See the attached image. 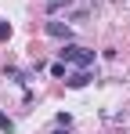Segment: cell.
Listing matches in <instances>:
<instances>
[{
	"instance_id": "cell-7",
	"label": "cell",
	"mask_w": 130,
	"mask_h": 134,
	"mask_svg": "<svg viewBox=\"0 0 130 134\" xmlns=\"http://www.w3.org/2000/svg\"><path fill=\"white\" fill-rule=\"evenodd\" d=\"M51 76H65V62H54L51 65Z\"/></svg>"
},
{
	"instance_id": "cell-5",
	"label": "cell",
	"mask_w": 130,
	"mask_h": 134,
	"mask_svg": "<svg viewBox=\"0 0 130 134\" xmlns=\"http://www.w3.org/2000/svg\"><path fill=\"white\" fill-rule=\"evenodd\" d=\"M69 4H72V0H47V11L54 15V11H62V7H69Z\"/></svg>"
},
{
	"instance_id": "cell-6",
	"label": "cell",
	"mask_w": 130,
	"mask_h": 134,
	"mask_svg": "<svg viewBox=\"0 0 130 134\" xmlns=\"http://www.w3.org/2000/svg\"><path fill=\"white\" fill-rule=\"evenodd\" d=\"M54 123H58V127H69V123H72V116H69V112H58V120H54Z\"/></svg>"
},
{
	"instance_id": "cell-1",
	"label": "cell",
	"mask_w": 130,
	"mask_h": 134,
	"mask_svg": "<svg viewBox=\"0 0 130 134\" xmlns=\"http://www.w3.org/2000/svg\"><path fill=\"white\" fill-rule=\"evenodd\" d=\"M62 62H72V65L87 69V65H94V51L76 47V44H65V47H62Z\"/></svg>"
},
{
	"instance_id": "cell-2",
	"label": "cell",
	"mask_w": 130,
	"mask_h": 134,
	"mask_svg": "<svg viewBox=\"0 0 130 134\" xmlns=\"http://www.w3.org/2000/svg\"><path fill=\"white\" fill-rule=\"evenodd\" d=\"M47 33L58 36V40H69V36H72V29H69L65 22H47Z\"/></svg>"
},
{
	"instance_id": "cell-3",
	"label": "cell",
	"mask_w": 130,
	"mask_h": 134,
	"mask_svg": "<svg viewBox=\"0 0 130 134\" xmlns=\"http://www.w3.org/2000/svg\"><path fill=\"white\" fill-rule=\"evenodd\" d=\"M87 83H90V72H87V69H80V72H72V76H69V87H72V91L87 87Z\"/></svg>"
},
{
	"instance_id": "cell-9",
	"label": "cell",
	"mask_w": 130,
	"mask_h": 134,
	"mask_svg": "<svg viewBox=\"0 0 130 134\" xmlns=\"http://www.w3.org/2000/svg\"><path fill=\"white\" fill-rule=\"evenodd\" d=\"M51 134H69V127H58V131H51Z\"/></svg>"
},
{
	"instance_id": "cell-8",
	"label": "cell",
	"mask_w": 130,
	"mask_h": 134,
	"mask_svg": "<svg viewBox=\"0 0 130 134\" xmlns=\"http://www.w3.org/2000/svg\"><path fill=\"white\" fill-rule=\"evenodd\" d=\"M7 36H11V25H7V22H0V40H7Z\"/></svg>"
},
{
	"instance_id": "cell-4",
	"label": "cell",
	"mask_w": 130,
	"mask_h": 134,
	"mask_svg": "<svg viewBox=\"0 0 130 134\" xmlns=\"http://www.w3.org/2000/svg\"><path fill=\"white\" fill-rule=\"evenodd\" d=\"M0 131H7V134H15V120H11V116H4V112H0Z\"/></svg>"
}]
</instances>
